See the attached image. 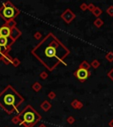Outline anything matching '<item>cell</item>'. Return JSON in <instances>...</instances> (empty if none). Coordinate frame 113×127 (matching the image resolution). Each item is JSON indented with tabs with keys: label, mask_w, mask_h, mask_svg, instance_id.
I'll return each mask as SVG.
<instances>
[{
	"label": "cell",
	"mask_w": 113,
	"mask_h": 127,
	"mask_svg": "<svg viewBox=\"0 0 113 127\" xmlns=\"http://www.w3.org/2000/svg\"><path fill=\"white\" fill-rule=\"evenodd\" d=\"M35 37H36V39H38V38H40V34H38V33H37V34H35Z\"/></svg>",
	"instance_id": "9a60e30c"
},
{
	"label": "cell",
	"mask_w": 113,
	"mask_h": 127,
	"mask_svg": "<svg viewBox=\"0 0 113 127\" xmlns=\"http://www.w3.org/2000/svg\"><path fill=\"white\" fill-rule=\"evenodd\" d=\"M40 127H45V126H44L43 125H41V126H40Z\"/></svg>",
	"instance_id": "2e32d148"
},
{
	"label": "cell",
	"mask_w": 113,
	"mask_h": 127,
	"mask_svg": "<svg viewBox=\"0 0 113 127\" xmlns=\"http://www.w3.org/2000/svg\"><path fill=\"white\" fill-rule=\"evenodd\" d=\"M23 101L24 98L11 85H8L0 93V108L9 115L14 111L18 112V108Z\"/></svg>",
	"instance_id": "7a4b0ae2"
},
{
	"label": "cell",
	"mask_w": 113,
	"mask_h": 127,
	"mask_svg": "<svg viewBox=\"0 0 113 127\" xmlns=\"http://www.w3.org/2000/svg\"><path fill=\"white\" fill-rule=\"evenodd\" d=\"M10 35H11V28L6 27L5 25H4V26H2L0 28V36L10 38Z\"/></svg>",
	"instance_id": "52a82bcc"
},
{
	"label": "cell",
	"mask_w": 113,
	"mask_h": 127,
	"mask_svg": "<svg viewBox=\"0 0 113 127\" xmlns=\"http://www.w3.org/2000/svg\"><path fill=\"white\" fill-rule=\"evenodd\" d=\"M14 43V41L11 38L0 36V47L1 48H11Z\"/></svg>",
	"instance_id": "8992f818"
},
{
	"label": "cell",
	"mask_w": 113,
	"mask_h": 127,
	"mask_svg": "<svg viewBox=\"0 0 113 127\" xmlns=\"http://www.w3.org/2000/svg\"><path fill=\"white\" fill-rule=\"evenodd\" d=\"M20 60L18 59V58H12V64L14 66V67H18L19 65H20Z\"/></svg>",
	"instance_id": "8fae6325"
},
{
	"label": "cell",
	"mask_w": 113,
	"mask_h": 127,
	"mask_svg": "<svg viewBox=\"0 0 113 127\" xmlns=\"http://www.w3.org/2000/svg\"><path fill=\"white\" fill-rule=\"evenodd\" d=\"M32 54L48 70L52 71L69 54V50L50 33L32 50Z\"/></svg>",
	"instance_id": "6da1fadb"
},
{
	"label": "cell",
	"mask_w": 113,
	"mask_h": 127,
	"mask_svg": "<svg viewBox=\"0 0 113 127\" xmlns=\"http://www.w3.org/2000/svg\"><path fill=\"white\" fill-rule=\"evenodd\" d=\"M1 61L4 64H10L12 62V58L9 56V54H5V55H3L2 58H1Z\"/></svg>",
	"instance_id": "9c48e42d"
},
{
	"label": "cell",
	"mask_w": 113,
	"mask_h": 127,
	"mask_svg": "<svg viewBox=\"0 0 113 127\" xmlns=\"http://www.w3.org/2000/svg\"><path fill=\"white\" fill-rule=\"evenodd\" d=\"M3 55H4V54L2 53V49H1V47H0V61H1V58H2Z\"/></svg>",
	"instance_id": "5bb4252c"
},
{
	"label": "cell",
	"mask_w": 113,
	"mask_h": 127,
	"mask_svg": "<svg viewBox=\"0 0 113 127\" xmlns=\"http://www.w3.org/2000/svg\"><path fill=\"white\" fill-rule=\"evenodd\" d=\"M20 119V125L25 127H33L40 119L41 116L30 105H28L19 114Z\"/></svg>",
	"instance_id": "3957f363"
},
{
	"label": "cell",
	"mask_w": 113,
	"mask_h": 127,
	"mask_svg": "<svg viewBox=\"0 0 113 127\" xmlns=\"http://www.w3.org/2000/svg\"><path fill=\"white\" fill-rule=\"evenodd\" d=\"M12 122L14 124V125H17V124H20V117L18 116H16V117H14L12 119Z\"/></svg>",
	"instance_id": "7c38bea8"
},
{
	"label": "cell",
	"mask_w": 113,
	"mask_h": 127,
	"mask_svg": "<svg viewBox=\"0 0 113 127\" xmlns=\"http://www.w3.org/2000/svg\"><path fill=\"white\" fill-rule=\"evenodd\" d=\"M20 14V11L10 2L6 1L0 7V17L5 22L14 20L16 16Z\"/></svg>",
	"instance_id": "277c9868"
},
{
	"label": "cell",
	"mask_w": 113,
	"mask_h": 127,
	"mask_svg": "<svg viewBox=\"0 0 113 127\" xmlns=\"http://www.w3.org/2000/svg\"><path fill=\"white\" fill-rule=\"evenodd\" d=\"M75 75L78 79H80L81 81H83V80H86V79H87V77L89 76V72H88V71H87V69L79 68V70H77Z\"/></svg>",
	"instance_id": "5b68a950"
},
{
	"label": "cell",
	"mask_w": 113,
	"mask_h": 127,
	"mask_svg": "<svg viewBox=\"0 0 113 127\" xmlns=\"http://www.w3.org/2000/svg\"><path fill=\"white\" fill-rule=\"evenodd\" d=\"M40 88H41V85H40L38 82H36V83L33 85V89H34L35 91H38V90H40Z\"/></svg>",
	"instance_id": "4fadbf2b"
},
{
	"label": "cell",
	"mask_w": 113,
	"mask_h": 127,
	"mask_svg": "<svg viewBox=\"0 0 113 127\" xmlns=\"http://www.w3.org/2000/svg\"><path fill=\"white\" fill-rule=\"evenodd\" d=\"M21 35V32L17 28H13L11 29V35H10V38L12 39L15 42L16 40L18 39L20 36Z\"/></svg>",
	"instance_id": "ba28073f"
},
{
	"label": "cell",
	"mask_w": 113,
	"mask_h": 127,
	"mask_svg": "<svg viewBox=\"0 0 113 127\" xmlns=\"http://www.w3.org/2000/svg\"><path fill=\"white\" fill-rule=\"evenodd\" d=\"M6 27H8L9 28H16V21H14V20H10V21H7L5 22V24H4Z\"/></svg>",
	"instance_id": "30bf717a"
}]
</instances>
